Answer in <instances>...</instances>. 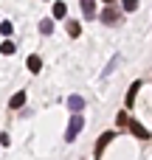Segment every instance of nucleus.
I'll use <instances>...</instances> for the list:
<instances>
[{
    "instance_id": "15",
    "label": "nucleus",
    "mask_w": 152,
    "mask_h": 160,
    "mask_svg": "<svg viewBox=\"0 0 152 160\" xmlns=\"http://www.w3.org/2000/svg\"><path fill=\"white\" fill-rule=\"evenodd\" d=\"M0 31H3L6 37H11V31H14V25H11V22H0Z\"/></svg>"
},
{
    "instance_id": "11",
    "label": "nucleus",
    "mask_w": 152,
    "mask_h": 160,
    "mask_svg": "<svg viewBox=\"0 0 152 160\" xmlns=\"http://www.w3.org/2000/svg\"><path fill=\"white\" fill-rule=\"evenodd\" d=\"M68 34H71V37H79V34H82V25L71 20V22H68Z\"/></svg>"
},
{
    "instance_id": "16",
    "label": "nucleus",
    "mask_w": 152,
    "mask_h": 160,
    "mask_svg": "<svg viewBox=\"0 0 152 160\" xmlns=\"http://www.w3.org/2000/svg\"><path fill=\"white\" fill-rule=\"evenodd\" d=\"M104 3H107V6H110V3H113V0H104Z\"/></svg>"
},
{
    "instance_id": "6",
    "label": "nucleus",
    "mask_w": 152,
    "mask_h": 160,
    "mask_svg": "<svg viewBox=\"0 0 152 160\" xmlns=\"http://www.w3.org/2000/svg\"><path fill=\"white\" fill-rule=\"evenodd\" d=\"M68 107H71L73 112H79V110H85V98H82V96H71V98H68Z\"/></svg>"
},
{
    "instance_id": "5",
    "label": "nucleus",
    "mask_w": 152,
    "mask_h": 160,
    "mask_svg": "<svg viewBox=\"0 0 152 160\" xmlns=\"http://www.w3.org/2000/svg\"><path fill=\"white\" fill-rule=\"evenodd\" d=\"M82 14L90 20V17H96V0H82Z\"/></svg>"
},
{
    "instance_id": "9",
    "label": "nucleus",
    "mask_w": 152,
    "mask_h": 160,
    "mask_svg": "<svg viewBox=\"0 0 152 160\" xmlns=\"http://www.w3.org/2000/svg\"><path fill=\"white\" fill-rule=\"evenodd\" d=\"M141 90V82H135L133 87H130V93H127V107H133V101H135V93Z\"/></svg>"
},
{
    "instance_id": "2",
    "label": "nucleus",
    "mask_w": 152,
    "mask_h": 160,
    "mask_svg": "<svg viewBox=\"0 0 152 160\" xmlns=\"http://www.w3.org/2000/svg\"><path fill=\"white\" fill-rule=\"evenodd\" d=\"M102 22H104V25H116V22H118V8L107 6V8L102 11Z\"/></svg>"
},
{
    "instance_id": "4",
    "label": "nucleus",
    "mask_w": 152,
    "mask_h": 160,
    "mask_svg": "<svg viewBox=\"0 0 152 160\" xmlns=\"http://www.w3.org/2000/svg\"><path fill=\"white\" fill-rule=\"evenodd\" d=\"M25 65H28V70H31V73H39V70H42V59H39L37 53H31Z\"/></svg>"
},
{
    "instance_id": "12",
    "label": "nucleus",
    "mask_w": 152,
    "mask_h": 160,
    "mask_svg": "<svg viewBox=\"0 0 152 160\" xmlns=\"http://www.w3.org/2000/svg\"><path fill=\"white\" fill-rule=\"evenodd\" d=\"M39 31H42V34H51V31H54V22H51V20H42V22H39Z\"/></svg>"
},
{
    "instance_id": "1",
    "label": "nucleus",
    "mask_w": 152,
    "mask_h": 160,
    "mask_svg": "<svg viewBox=\"0 0 152 160\" xmlns=\"http://www.w3.org/2000/svg\"><path fill=\"white\" fill-rule=\"evenodd\" d=\"M82 129H85V118H82V115H73V118H71V124H68V129H65V141H68V143H73V141H76V135H79Z\"/></svg>"
},
{
    "instance_id": "8",
    "label": "nucleus",
    "mask_w": 152,
    "mask_h": 160,
    "mask_svg": "<svg viewBox=\"0 0 152 160\" xmlns=\"http://www.w3.org/2000/svg\"><path fill=\"white\" fill-rule=\"evenodd\" d=\"M23 104H25V93H17V96H11V101H8V107H11V110H20Z\"/></svg>"
},
{
    "instance_id": "7",
    "label": "nucleus",
    "mask_w": 152,
    "mask_h": 160,
    "mask_svg": "<svg viewBox=\"0 0 152 160\" xmlns=\"http://www.w3.org/2000/svg\"><path fill=\"white\" fill-rule=\"evenodd\" d=\"M113 138H116V132H104V135L99 138V143H96V155H102V149H104V146H107Z\"/></svg>"
},
{
    "instance_id": "13",
    "label": "nucleus",
    "mask_w": 152,
    "mask_h": 160,
    "mask_svg": "<svg viewBox=\"0 0 152 160\" xmlns=\"http://www.w3.org/2000/svg\"><path fill=\"white\" fill-rule=\"evenodd\" d=\"M0 51H3V53H14V51H17V45H14V42H8V39H6V42H3V45H0Z\"/></svg>"
},
{
    "instance_id": "14",
    "label": "nucleus",
    "mask_w": 152,
    "mask_h": 160,
    "mask_svg": "<svg viewBox=\"0 0 152 160\" xmlns=\"http://www.w3.org/2000/svg\"><path fill=\"white\" fill-rule=\"evenodd\" d=\"M121 6H124L127 11H135V8H138V0H121Z\"/></svg>"
},
{
    "instance_id": "3",
    "label": "nucleus",
    "mask_w": 152,
    "mask_h": 160,
    "mask_svg": "<svg viewBox=\"0 0 152 160\" xmlns=\"http://www.w3.org/2000/svg\"><path fill=\"white\" fill-rule=\"evenodd\" d=\"M127 127H130V132H133L135 138H141V141H147V138H149V132H147V129H144V127H141L138 121H130Z\"/></svg>"
},
{
    "instance_id": "10",
    "label": "nucleus",
    "mask_w": 152,
    "mask_h": 160,
    "mask_svg": "<svg viewBox=\"0 0 152 160\" xmlns=\"http://www.w3.org/2000/svg\"><path fill=\"white\" fill-rule=\"evenodd\" d=\"M68 14V6L65 3H54V17H65Z\"/></svg>"
}]
</instances>
